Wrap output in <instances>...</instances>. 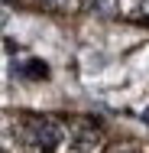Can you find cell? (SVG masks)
<instances>
[{"instance_id": "4", "label": "cell", "mask_w": 149, "mask_h": 153, "mask_svg": "<svg viewBox=\"0 0 149 153\" xmlns=\"http://www.w3.org/2000/svg\"><path fill=\"white\" fill-rule=\"evenodd\" d=\"M139 13H143V16L149 20V0H143V7H139Z\"/></svg>"}, {"instance_id": "2", "label": "cell", "mask_w": 149, "mask_h": 153, "mask_svg": "<svg viewBox=\"0 0 149 153\" xmlns=\"http://www.w3.org/2000/svg\"><path fill=\"white\" fill-rule=\"evenodd\" d=\"M23 75L32 78V82H46V78H49V65H46L42 59H29L26 65H23Z\"/></svg>"}, {"instance_id": "1", "label": "cell", "mask_w": 149, "mask_h": 153, "mask_svg": "<svg viewBox=\"0 0 149 153\" xmlns=\"http://www.w3.org/2000/svg\"><path fill=\"white\" fill-rule=\"evenodd\" d=\"M32 140L49 153L62 140V127H59V124H52V121H36V124H32Z\"/></svg>"}, {"instance_id": "5", "label": "cell", "mask_w": 149, "mask_h": 153, "mask_svg": "<svg viewBox=\"0 0 149 153\" xmlns=\"http://www.w3.org/2000/svg\"><path fill=\"white\" fill-rule=\"evenodd\" d=\"M46 3H52V7H65L68 0H46Z\"/></svg>"}, {"instance_id": "3", "label": "cell", "mask_w": 149, "mask_h": 153, "mask_svg": "<svg viewBox=\"0 0 149 153\" xmlns=\"http://www.w3.org/2000/svg\"><path fill=\"white\" fill-rule=\"evenodd\" d=\"M120 7V0H88V10L91 13H101V16H114Z\"/></svg>"}]
</instances>
